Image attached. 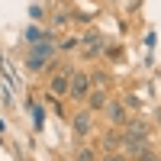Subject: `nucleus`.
Segmentation results:
<instances>
[{
    "label": "nucleus",
    "mask_w": 161,
    "mask_h": 161,
    "mask_svg": "<svg viewBox=\"0 0 161 161\" xmlns=\"http://www.w3.org/2000/svg\"><path fill=\"white\" fill-rule=\"evenodd\" d=\"M103 52H106V42H103V36L97 29H87L84 36H80V58H84V61L100 58Z\"/></svg>",
    "instance_id": "f03ea898"
},
{
    "label": "nucleus",
    "mask_w": 161,
    "mask_h": 161,
    "mask_svg": "<svg viewBox=\"0 0 161 161\" xmlns=\"http://www.w3.org/2000/svg\"><path fill=\"white\" fill-rule=\"evenodd\" d=\"M29 16L32 19H42V7H29Z\"/></svg>",
    "instance_id": "2eb2a0df"
},
{
    "label": "nucleus",
    "mask_w": 161,
    "mask_h": 161,
    "mask_svg": "<svg viewBox=\"0 0 161 161\" xmlns=\"http://www.w3.org/2000/svg\"><path fill=\"white\" fill-rule=\"evenodd\" d=\"M74 161H97V152H93V148H87V145H80V148H77V155H74Z\"/></svg>",
    "instance_id": "9b49d317"
},
{
    "label": "nucleus",
    "mask_w": 161,
    "mask_h": 161,
    "mask_svg": "<svg viewBox=\"0 0 161 161\" xmlns=\"http://www.w3.org/2000/svg\"><path fill=\"white\" fill-rule=\"evenodd\" d=\"M145 152H152L148 148V139L145 136H123V155H132V158H139V155H145Z\"/></svg>",
    "instance_id": "39448f33"
},
{
    "label": "nucleus",
    "mask_w": 161,
    "mask_h": 161,
    "mask_svg": "<svg viewBox=\"0 0 161 161\" xmlns=\"http://www.w3.org/2000/svg\"><path fill=\"white\" fill-rule=\"evenodd\" d=\"M90 90H93V87H90V74H84V71L71 74V87H68V97H71V100H77V103L87 100Z\"/></svg>",
    "instance_id": "20e7f679"
},
{
    "label": "nucleus",
    "mask_w": 161,
    "mask_h": 161,
    "mask_svg": "<svg viewBox=\"0 0 161 161\" xmlns=\"http://www.w3.org/2000/svg\"><path fill=\"white\" fill-rule=\"evenodd\" d=\"M71 129H74V136H77V139H87L90 132H93V113H90V110L77 113V116L71 119Z\"/></svg>",
    "instance_id": "0eeeda50"
},
{
    "label": "nucleus",
    "mask_w": 161,
    "mask_h": 161,
    "mask_svg": "<svg viewBox=\"0 0 161 161\" xmlns=\"http://www.w3.org/2000/svg\"><path fill=\"white\" fill-rule=\"evenodd\" d=\"M126 132H129V136H145V139H148L152 126L145 123V119H129V123H126Z\"/></svg>",
    "instance_id": "9d476101"
},
{
    "label": "nucleus",
    "mask_w": 161,
    "mask_h": 161,
    "mask_svg": "<svg viewBox=\"0 0 161 161\" xmlns=\"http://www.w3.org/2000/svg\"><path fill=\"white\" fill-rule=\"evenodd\" d=\"M106 119H110L113 126H123V129H126V123H129L126 103H123V100H110V103H106Z\"/></svg>",
    "instance_id": "423d86ee"
},
{
    "label": "nucleus",
    "mask_w": 161,
    "mask_h": 161,
    "mask_svg": "<svg viewBox=\"0 0 161 161\" xmlns=\"http://www.w3.org/2000/svg\"><path fill=\"white\" fill-rule=\"evenodd\" d=\"M106 161H129V155H123V152H113V155H106Z\"/></svg>",
    "instance_id": "ddd939ff"
},
{
    "label": "nucleus",
    "mask_w": 161,
    "mask_h": 161,
    "mask_svg": "<svg viewBox=\"0 0 161 161\" xmlns=\"http://www.w3.org/2000/svg\"><path fill=\"white\" fill-rule=\"evenodd\" d=\"M71 74H74V71H68V68H58L55 74H52V80H48V97H52V100H55V97H68Z\"/></svg>",
    "instance_id": "7ed1b4c3"
},
{
    "label": "nucleus",
    "mask_w": 161,
    "mask_h": 161,
    "mask_svg": "<svg viewBox=\"0 0 161 161\" xmlns=\"http://www.w3.org/2000/svg\"><path fill=\"white\" fill-rule=\"evenodd\" d=\"M52 58H55V39H45V42H39V45H29L26 68L29 71H45Z\"/></svg>",
    "instance_id": "f257e3e1"
},
{
    "label": "nucleus",
    "mask_w": 161,
    "mask_h": 161,
    "mask_svg": "<svg viewBox=\"0 0 161 161\" xmlns=\"http://www.w3.org/2000/svg\"><path fill=\"white\" fill-rule=\"evenodd\" d=\"M136 161H161V158H158V155H155V152H145V155H139V158H136Z\"/></svg>",
    "instance_id": "4468645a"
},
{
    "label": "nucleus",
    "mask_w": 161,
    "mask_h": 161,
    "mask_svg": "<svg viewBox=\"0 0 161 161\" xmlns=\"http://www.w3.org/2000/svg\"><path fill=\"white\" fill-rule=\"evenodd\" d=\"M106 90H90V97H87V110L90 113H100V110H106Z\"/></svg>",
    "instance_id": "1a4fd4ad"
},
{
    "label": "nucleus",
    "mask_w": 161,
    "mask_h": 161,
    "mask_svg": "<svg viewBox=\"0 0 161 161\" xmlns=\"http://www.w3.org/2000/svg\"><path fill=\"white\" fill-rule=\"evenodd\" d=\"M29 110H32V119H36V126H42V106H36V103H29Z\"/></svg>",
    "instance_id": "f8f14e48"
},
{
    "label": "nucleus",
    "mask_w": 161,
    "mask_h": 161,
    "mask_svg": "<svg viewBox=\"0 0 161 161\" xmlns=\"http://www.w3.org/2000/svg\"><path fill=\"white\" fill-rule=\"evenodd\" d=\"M100 148H103L106 155H113V152H119V148H123V136H119L116 129H113V132H106V136L100 139Z\"/></svg>",
    "instance_id": "6e6552de"
}]
</instances>
